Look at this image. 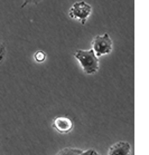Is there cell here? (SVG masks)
<instances>
[{
	"label": "cell",
	"instance_id": "277c9868",
	"mask_svg": "<svg viewBox=\"0 0 149 155\" xmlns=\"http://www.w3.org/2000/svg\"><path fill=\"white\" fill-rule=\"evenodd\" d=\"M53 127L61 134H68L73 130L74 124L73 120L68 117L58 116L53 120Z\"/></svg>",
	"mask_w": 149,
	"mask_h": 155
},
{
	"label": "cell",
	"instance_id": "3957f363",
	"mask_svg": "<svg viewBox=\"0 0 149 155\" xmlns=\"http://www.w3.org/2000/svg\"><path fill=\"white\" fill-rule=\"evenodd\" d=\"M92 49L98 57L110 54L112 51V40L109 34L95 36L92 40Z\"/></svg>",
	"mask_w": 149,
	"mask_h": 155
},
{
	"label": "cell",
	"instance_id": "52a82bcc",
	"mask_svg": "<svg viewBox=\"0 0 149 155\" xmlns=\"http://www.w3.org/2000/svg\"><path fill=\"white\" fill-rule=\"evenodd\" d=\"M34 58H35L36 61L42 63V61H44V60L46 59V54L44 53V51H40V50H38V51H36V53H35V55H34Z\"/></svg>",
	"mask_w": 149,
	"mask_h": 155
},
{
	"label": "cell",
	"instance_id": "ba28073f",
	"mask_svg": "<svg viewBox=\"0 0 149 155\" xmlns=\"http://www.w3.org/2000/svg\"><path fill=\"white\" fill-rule=\"evenodd\" d=\"M5 55H6V47H5L4 44H1V42H0V63L2 61Z\"/></svg>",
	"mask_w": 149,
	"mask_h": 155
},
{
	"label": "cell",
	"instance_id": "5b68a950",
	"mask_svg": "<svg viewBox=\"0 0 149 155\" xmlns=\"http://www.w3.org/2000/svg\"><path fill=\"white\" fill-rule=\"evenodd\" d=\"M131 154V145L128 142L120 141L110 146L108 155H130Z\"/></svg>",
	"mask_w": 149,
	"mask_h": 155
},
{
	"label": "cell",
	"instance_id": "9c48e42d",
	"mask_svg": "<svg viewBox=\"0 0 149 155\" xmlns=\"http://www.w3.org/2000/svg\"><path fill=\"white\" fill-rule=\"evenodd\" d=\"M42 0H24V4H23V6L21 7L24 8L26 6V5H28V4H34V5H37L39 4Z\"/></svg>",
	"mask_w": 149,
	"mask_h": 155
},
{
	"label": "cell",
	"instance_id": "8992f818",
	"mask_svg": "<svg viewBox=\"0 0 149 155\" xmlns=\"http://www.w3.org/2000/svg\"><path fill=\"white\" fill-rule=\"evenodd\" d=\"M83 151L80 148H74V147H66L61 150L56 155H82Z\"/></svg>",
	"mask_w": 149,
	"mask_h": 155
},
{
	"label": "cell",
	"instance_id": "7a4b0ae2",
	"mask_svg": "<svg viewBox=\"0 0 149 155\" xmlns=\"http://www.w3.org/2000/svg\"><path fill=\"white\" fill-rule=\"evenodd\" d=\"M91 11H92L91 5L86 4L85 1L82 0V1H78V2L73 4V6L70 8L68 16H70L72 19L80 20L82 25H85L88 18H89V16L91 15Z\"/></svg>",
	"mask_w": 149,
	"mask_h": 155
},
{
	"label": "cell",
	"instance_id": "30bf717a",
	"mask_svg": "<svg viewBox=\"0 0 149 155\" xmlns=\"http://www.w3.org/2000/svg\"><path fill=\"white\" fill-rule=\"evenodd\" d=\"M82 155H101V154H99V153L96 151H94V150H88V151H83Z\"/></svg>",
	"mask_w": 149,
	"mask_h": 155
},
{
	"label": "cell",
	"instance_id": "6da1fadb",
	"mask_svg": "<svg viewBox=\"0 0 149 155\" xmlns=\"http://www.w3.org/2000/svg\"><path fill=\"white\" fill-rule=\"evenodd\" d=\"M74 57L81 64V67L85 74L92 75L99 71V57L96 56L93 49L75 50Z\"/></svg>",
	"mask_w": 149,
	"mask_h": 155
}]
</instances>
